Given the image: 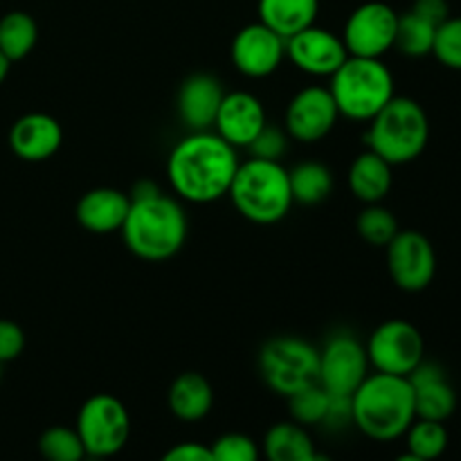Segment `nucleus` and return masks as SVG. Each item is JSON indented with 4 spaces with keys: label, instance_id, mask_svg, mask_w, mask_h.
I'll list each match as a JSON object with an SVG mask.
<instances>
[{
    "label": "nucleus",
    "instance_id": "nucleus-33",
    "mask_svg": "<svg viewBox=\"0 0 461 461\" xmlns=\"http://www.w3.org/2000/svg\"><path fill=\"white\" fill-rule=\"evenodd\" d=\"M214 461H259L261 448L243 432H225L210 446Z\"/></svg>",
    "mask_w": 461,
    "mask_h": 461
},
{
    "label": "nucleus",
    "instance_id": "nucleus-11",
    "mask_svg": "<svg viewBox=\"0 0 461 461\" xmlns=\"http://www.w3.org/2000/svg\"><path fill=\"white\" fill-rule=\"evenodd\" d=\"M399 14L381 0H369L356 7L342 27V43L349 57L383 59L396 41Z\"/></svg>",
    "mask_w": 461,
    "mask_h": 461
},
{
    "label": "nucleus",
    "instance_id": "nucleus-14",
    "mask_svg": "<svg viewBox=\"0 0 461 461\" xmlns=\"http://www.w3.org/2000/svg\"><path fill=\"white\" fill-rule=\"evenodd\" d=\"M230 59L239 75L248 79H266L275 75L286 59V39L264 23H248L234 34Z\"/></svg>",
    "mask_w": 461,
    "mask_h": 461
},
{
    "label": "nucleus",
    "instance_id": "nucleus-17",
    "mask_svg": "<svg viewBox=\"0 0 461 461\" xmlns=\"http://www.w3.org/2000/svg\"><path fill=\"white\" fill-rule=\"evenodd\" d=\"M63 126L48 113H25L9 129V149L23 162H45L61 149Z\"/></svg>",
    "mask_w": 461,
    "mask_h": 461
},
{
    "label": "nucleus",
    "instance_id": "nucleus-36",
    "mask_svg": "<svg viewBox=\"0 0 461 461\" xmlns=\"http://www.w3.org/2000/svg\"><path fill=\"white\" fill-rule=\"evenodd\" d=\"M158 461H214L212 459L210 446L198 444V441H183L167 450Z\"/></svg>",
    "mask_w": 461,
    "mask_h": 461
},
{
    "label": "nucleus",
    "instance_id": "nucleus-19",
    "mask_svg": "<svg viewBox=\"0 0 461 461\" xmlns=\"http://www.w3.org/2000/svg\"><path fill=\"white\" fill-rule=\"evenodd\" d=\"M414 394V412L417 419L446 423L457 410V392L446 376L444 367L423 360L408 376Z\"/></svg>",
    "mask_w": 461,
    "mask_h": 461
},
{
    "label": "nucleus",
    "instance_id": "nucleus-34",
    "mask_svg": "<svg viewBox=\"0 0 461 461\" xmlns=\"http://www.w3.org/2000/svg\"><path fill=\"white\" fill-rule=\"evenodd\" d=\"M288 142H291V138H288L286 131L279 129V126L266 124L259 131V135L252 140L248 151H250V158L282 162V158L288 153Z\"/></svg>",
    "mask_w": 461,
    "mask_h": 461
},
{
    "label": "nucleus",
    "instance_id": "nucleus-8",
    "mask_svg": "<svg viewBox=\"0 0 461 461\" xmlns=\"http://www.w3.org/2000/svg\"><path fill=\"white\" fill-rule=\"evenodd\" d=\"M75 430L88 457H115L129 444L131 414L117 396L102 392L81 403Z\"/></svg>",
    "mask_w": 461,
    "mask_h": 461
},
{
    "label": "nucleus",
    "instance_id": "nucleus-12",
    "mask_svg": "<svg viewBox=\"0 0 461 461\" xmlns=\"http://www.w3.org/2000/svg\"><path fill=\"white\" fill-rule=\"evenodd\" d=\"M387 270L401 291H426L437 273V255L430 239L419 230H399L385 246Z\"/></svg>",
    "mask_w": 461,
    "mask_h": 461
},
{
    "label": "nucleus",
    "instance_id": "nucleus-2",
    "mask_svg": "<svg viewBox=\"0 0 461 461\" xmlns=\"http://www.w3.org/2000/svg\"><path fill=\"white\" fill-rule=\"evenodd\" d=\"M129 196L131 207L120 232L131 255L142 261H167L178 255L189 234L180 198L165 194L153 180H140Z\"/></svg>",
    "mask_w": 461,
    "mask_h": 461
},
{
    "label": "nucleus",
    "instance_id": "nucleus-9",
    "mask_svg": "<svg viewBox=\"0 0 461 461\" xmlns=\"http://www.w3.org/2000/svg\"><path fill=\"white\" fill-rule=\"evenodd\" d=\"M369 367L374 372L408 378L426 360L421 331L408 320H387L378 324L365 342Z\"/></svg>",
    "mask_w": 461,
    "mask_h": 461
},
{
    "label": "nucleus",
    "instance_id": "nucleus-31",
    "mask_svg": "<svg viewBox=\"0 0 461 461\" xmlns=\"http://www.w3.org/2000/svg\"><path fill=\"white\" fill-rule=\"evenodd\" d=\"M39 453L45 461H84L88 457L77 430L68 426L48 428L39 439Z\"/></svg>",
    "mask_w": 461,
    "mask_h": 461
},
{
    "label": "nucleus",
    "instance_id": "nucleus-7",
    "mask_svg": "<svg viewBox=\"0 0 461 461\" xmlns=\"http://www.w3.org/2000/svg\"><path fill=\"white\" fill-rule=\"evenodd\" d=\"M261 381L275 394L288 399L302 387L318 383L320 349L300 336H275L257 356Z\"/></svg>",
    "mask_w": 461,
    "mask_h": 461
},
{
    "label": "nucleus",
    "instance_id": "nucleus-42",
    "mask_svg": "<svg viewBox=\"0 0 461 461\" xmlns=\"http://www.w3.org/2000/svg\"><path fill=\"white\" fill-rule=\"evenodd\" d=\"M0 372H3V365H0Z\"/></svg>",
    "mask_w": 461,
    "mask_h": 461
},
{
    "label": "nucleus",
    "instance_id": "nucleus-30",
    "mask_svg": "<svg viewBox=\"0 0 461 461\" xmlns=\"http://www.w3.org/2000/svg\"><path fill=\"white\" fill-rule=\"evenodd\" d=\"M356 230H358L360 239L369 246L385 248L392 239L399 234V221L396 216L387 210L381 203H372L365 205L363 212L356 219Z\"/></svg>",
    "mask_w": 461,
    "mask_h": 461
},
{
    "label": "nucleus",
    "instance_id": "nucleus-35",
    "mask_svg": "<svg viewBox=\"0 0 461 461\" xmlns=\"http://www.w3.org/2000/svg\"><path fill=\"white\" fill-rule=\"evenodd\" d=\"M25 349V333L14 320H0V365L12 363Z\"/></svg>",
    "mask_w": 461,
    "mask_h": 461
},
{
    "label": "nucleus",
    "instance_id": "nucleus-26",
    "mask_svg": "<svg viewBox=\"0 0 461 461\" xmlns=\"http://www.w3.org/2000/svg\"><path fill=\"white\" fill-rule=\"evenodd\" d=\"M39 41V25L27 12H9L0 18V52L12 63L30 57Z\"/></svg>",
    "mask_w": 461,
    "mask_h": 461
},
{
    "label": "nucleus",
    "instance_id": "nucleus-16",
    "mask_svg": "<svg viewBox=\"0 0 461 461\" xmlns=\"http://www.w3.org/2000/svg\"><path fill=\"white\" fill-rule=\"evenodd\" d=\"M266 124L268 115L261 99L248 90H232L225 93L212 131L234 149H248Z\"/></svg>",
    "mask_w": 461,
    "mask_h": 461
},
{
    "label": "nucleus",
    "instance_id": "nucleus-23",
    "mask_svg": "<svg viewBox=\"0 0 461 461\" xmlns=\"http://www.w3.org/2000/svg\"><path fill=\"white\" fill-rule=\"evenodd\" d=\"M320 14V0H259L257 16L259 23L277 32L282 39H291L297 32L315 25Z\"/></svg>",
    "mask_w": 461,
    "mask_h": 461
},
{
    "label": "nucleus",
    "instance_id": "nucleus-6",
    "mask_svg": "<svg viewBox=\"0 0 461 461\" xmlns=\"http://www.w3.org/2000/svg\"><path fill=\"white\" fill-rule=\"evenodd\" d=\"M367 149L392 167L417 160L430 140V122L421 104L394 95L392 102L369 122Z\"/></svg>",
    "mask_w": 461,
    "mask_h": 461
},
{
    "label": "nucleus",
    "instance_id": "nucleus-37",
    "mask_svg": "<svg viewBox=\"0 0 461 461\" xmlns=\"http://www.w3.org/2000/svg\"><path fill=\"white\" fill-rule=\"evenodd\" d=\"M417 16L426 18L428 23L439 27L446 18H450V7H448V0H414L412 9Z\"/></svg>",
    "mask_w": 461,
    "mask_h": 461
},
{
    "label": "nucleus",
    "instance_id": "nucleus-22",
    "mask_svg": "<svg viewBox=\"0 0 461 461\" xmlns=\"http://www.w3.org/2000/svg\"><path fill=\"white\" fill-rule=\"evenodd\" d=\"M169 412L183 423H198L214 408V387L203 374L183 372L167 392Z\"/></svg>",
    "mask_w": 461,
    "mask_h": 461
},
{
    "label": "nucleus",
    "instance_id": "nucleus-1",
    "mask_svg": "<svg viewBox=\"0 0 461 461\" xmlns=\"http://www.w3.org/2000/svg\"><path fill=\"white\" fill-rule=\"evenodd\" d=\"M239 149L214 131H189L167 158V180L176 198L207 205L228 196L239 169Z\"/></svg>",
    "mask_w": 461,
    "mask_h": 461
},
{
    "label": "nucleus",
    "instance_id": "nucleus-13",
    "mask_svg": "<svg viewBox=\"0 0 461 461\" xmlns=\"http://www.w3.org/2000/svg\"><path fill=\"white\" fill-rule=\"evenodd\" d=\"M340 113L329 86H306L297 90L284 113V131L300 144L322 142L336 129Z\"/></svg>",
    "mask_w": 461,
    "mask_h": 461
},
{
    "label": "nucleus",
    "instance_id": "nucleus-38",
    "mask_svg": "<svg viewBox=\"0 0 461 461\" xmlns=\"http://www.w3.org/2000/svg\"><path fill=\"white\" fill-rule=\"evenodd\" d=\"M322 426L333 428V430L351 426V396H331L327 419H324Z\"/></svg>",
    "mask_w": 461,
    "mask_h": 461
},
{
    "label": "nucleus",
    "instance_id": "nucleus-27",
    "mask_svg": "<svg viewBox=\"0 0 461 461\" xmlns=\"http://www.w3.org/2000/svg\"><path fill=\"white\" fill-rule=\"evenodd\" d=\"M437 25L428 23L426 18L417 16L414 12L399 14V27H396L394 48L410 59H421L432 54L435 45Z\"/></svg>",
    "mask_w": 461,
    "mask_h": 461
},
{
    "label": "nucleus",
    "instance_id": "nucleus-32",
    "mask_svg": "<svg viewBox=\"0 0 461 461\" xmlns=\"http://www.w3.org/2000/svg\"><path fill=\"white\" fill-rule=\"evenodd\" d=\"M432 54L441 66L461 70V16H450L437 27Z\"/></svg>",
    "mask_w": 461,
    "mask_h": 461
},
{
    "label": "nucleus",
    "instance_id": "nucleus-41",
    "mask_svg": "<svg viewBox=\"0 0 461 461\" xmlns=\"http://www.w3.org/2000/svg\"><path fill=\"white\" fill-rule=\"evenodd\" d=\"M394 461H426V459H419V457H414V455L405 453V455H399Z\"/></svg>",
    "mask_w": 461,
    "mask_h": 461
},
{
    "label": "nucleus",
    "instance_id": "nucleus-4",
    "mask_svg": "<svg viewBox=\"0 0 461 461\" xmlns=\"http://www.w3.org/2000/svg\"><path fill=\"white\" fill-rule=\"evenodd\" d=\"M228 196L234 210L255 225L279 223L295 205L286 167L259 158L239 162Z\"/></svg>",
    "mask_w": 461,
    "mask_h": 461
},
{
    "label": "nucleus",
    "instance_id": "nucleus-3",
    "mask_svg": "<svg viewBox=\"0 0 461 461\" xmlns=\"http://www.w3.org/2000/svg\"><path fill=\"white\" fill-rule=\"evenodd\" d=\"M414 419L412 385L405 376L374 372L351 394V423L372 441L401 439Z\"/></svg>",
    "mask_w": 461,
    "mask_h": 461
},
{
    "label": "nucleus",
    "instance_id": "nucleus-24",
    "mask_svg": "<svg viewBox=\"0 0 461 461\" xmlns=\"http://www.w3.org/2000/svg\"><path fill=\"white\" fill-rule=\"evenodd\" d=\"M261 455L266 461H311L315 444L304 426L295 421H279L266 430Z\"/></svg>",
    "mask_w": 461,
    "mask_h": 461
},
{
    "label": "nucleus",
    "instance_id": "nucleus-18",
    "mask_svg": "<svg viewBox=\"0 0 461 461\" xmlns=\"http://www.w3.org/2000/svg\"><path fill=\"white\" fill-rule=\"evenodd\" d=\"M225 97L223 84L210 72L189 75L176 95V111L187 131H212Z\"/></svg>",
    "mask_w": 461,
    "mask_h": 461
},
{
    "label": "nucleus",
    "instance_id": "nucleus-29",
    "mask_svg": "<svg viewBox=\"0 0 461 461\" xmlns=\"http://www.w3.org/2000/svg\"><path fill=\"white\" fill-rule=\"evenodd\" d=\"M329 403H331V394L320 383H311V385L302 387L295 394L288 396L291 421L304 428L322 426L329 412Z\"/></svg>",
    "mask_w": 461,
    "mask_h": 461
},
{
    "label": "nucleus",
    "instance_id": "nucleus-39",
    "mask_svg": "<svg viewBox=\"0 0 461 461\" xmlns=\"http://www.w3.org/2000/svg\"><path fill=\"white\" fill-rule=\"evenodd\" d=\"M9 68H12V61H9V59L5 57L3 52H0V86H3V81L7 79V75H9Z\"/></svg>",
    "mask_w": 461,
    "mask_h": 461
},
{
    "label": "nucleus",
    "instance_id": "nucleus-25",
    "mask_svg": "<svg viewBox=\"0 0 461 461\" xmlns=\"http://www.w3.org/2000/svg\"><path fill=\"white\" fill-rule=\"evenodd\" d=\"M288 180H291L293 201L297 205H320L333 192V174L322 162H300L288 169Z\"/></svg>",
    "mask_w": 461,
    "mask_h": 461
},
{
    "label": "nucleus",
    "instance_id": "nucleus-21",
    "mask_svg": "<svg viewBox=\"0 0 461 461\" xmlns=\"http://www.w3.org/2000/svg\"><path fill=\"white\" fill-rule=\"evenodd\" d=\"M392 185H394V167L369 149L356 156L347 171V187L351 196L363 205L385 201L387 194L392 192Z\"/></svg>",
    "mask_w": 461,
    "mask_h": 461
},
{
    "label": "nucleus",
    "instance_id": "nucleus-15",
    "mask_svg": "<svg viewBox=\"0 0 461 461\" xmlns=\"http://www.w3.org/2000/svg\"><path fill=\"white\" fill-rule=\"evenodd\" d=\"M342 36L327 27L311 25L286 39V59L309 77H331L347 61Z\"/></svg>",
    "mask_w": 461,
    "mask_h": 461
},
{
    "label": "nucleus",
    "instance_id": "nucleus-28",
    "mask_svg": "<svg viewBox=\"0 0 461 461\" xmlns=\"http://www.w3.org/2000/svg\"><path fill=\"white\" fill-rule=\"evenodd\" d=\"M403 437L405 444H408V453L419 459L437 461L448 448V430L441 421L414 419Z\"/></svg>",
    "mask_w": 461,
    "mask_h": 461
},
{
    "label": "nucleus",
    "instance_id": "nucleus-10",
    "mask_svg": "<svg viewBox=\"0 0 461 461\" xmlns=\"http://www.w3.org/2000/svg\"><path fill=\"white\" fill-rule=\"evenodd\" d=\"M365 342L347 331L333 333L320 349L318 383L331 396H351L369 376Z\"/></svg>",
    "mask_w": 461,
    "mask_h": 461
},
{
    "label": "nucleus",
    "instance_id": "nucleus-40",
    "mask_svg": "<svg viewBox=\"0 0 461 461\" xmlns=\"http://www.w3.org/2000/svg\"><path fill=\"white\" fill-rule=\"evenodd\" d=\"M311 461H333V459L329 457L327 453H318V450H315V455H313V457H311Z\"/></svg>",
    "mask_w": 461,
    "mask_h": 461
},
{
    "label": "nucleus",
    "instance_id": "nucleus-5",
    "mask_svg": "<svg viewBox=\"0 0 461 461\" xmlns=\"http://www.w3.org/2000/svg\"><path fill=\"white\" fill-rule=\"evenodd\" d=\"M329 90L340 117L372 122L396 95L394 75L383 59L347 57L329 77Z\"/></svg>",
    "mask_w": 461,
    "mask_h": 461
},
{
    "label": "nucleus",
    "instance_id": "nucleus-20",
    "mask_svg": "<svg viewBox=\"0 0 461 461\" xmlns=\"http://www.w3.org/2000/svg\"><path fill=\"white\" fill-rule=\"evenodd\" d=\"M131 196L115 187L88 189L77 203V223L90 234L120 232L129 214Z\"/></svg>",
    "mask_w": 461,
    "mask_h": 461
}]
</instances>
